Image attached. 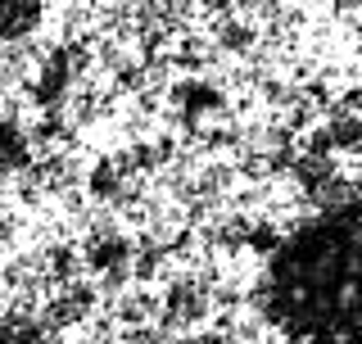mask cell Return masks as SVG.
<instances>
[{"label": "cell", "instance_id": "obj_1", "mask_svg": "<svg viewBox=\"0 0 362 344\" xmlns=\"http://www.w3.org/2000/svg\"><path fill=\"white\" fill-rule=\"evenodd\" d=\"M0 344H362V0H0Z\"/></svg>", "mask_w": 362, "mask_h": 344}]
</instances>
